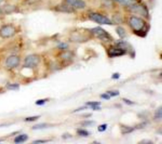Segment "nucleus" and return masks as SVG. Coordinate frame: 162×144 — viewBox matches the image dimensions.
<instances>
[{
    "label": "nucleus",
    "instance_id": "20e7f679",
    "mask_svg": "<svg viewBox=\"0 0 162 144\" xmlns=\"http://www.w3.org/2000/svg\"><path fill=\"white\" fill-rule=\"evenodd\" d=\"M89 18L92 21L102 25H112L113 22L106 16L98 13H91L89 15Z\"/></svg>",
    "mask_w": 162,
    "mask_h": 144
},
{
    "label": "nucleus",
    "instance_id": "f8f14e48",
    "mask_svg": "<svg viewBox=\"0 0 162 144\" xmlns=\"http://www.w3.org/2000/svg\"><path fill=\"white\" fill-rule=\"evenodd\" d=\"M120 4L126 7H131L137 3V0H116Z\"/></svg>",
    "mask_w": 162,
    "mask_h": 144
},
{
    "label": "nucleus",
    "instance_id": "cd10ccee",
    "mask_svg": "<svg viewBox=\"0 0 162 144\" xmlns=\"http://www.w3.org/2000/svg\"><path fill=\"white\" fill-rule=\"evenodd\" d=\"M123 101L126 103V104L127 105H129V106H132V105H134L135 104V102L129 100V99H127V98H124L123 99Z\"/></svg>",
    "mask_w": 162,
    "mask_h": 144
},
{
    "label": "nucleus",
    "instance_id": "2eb2a0df",
    "mask_svg": "<svg viewBox=\"0 0 162 144\" xmlns=\"http://www.w3.org/2000/svg\"><path fill=\"white\" fill-rule=\"evenodd\" d=\"M2 10L3 13H5L8 14V13H10L15 12L16 10V7L13 5H4L3 7V8H2Z\"/></svg>",
    "mask_w": 162,
    "mask_h": 144
},
{
    "label": "nucleus",
    "instance_id": "ddd939ff",
    "mask_svg": "<svg viewBox=\"0 0 162 144\" xmlns=\"http://www.w3.org/2000/svg\"><path fill=\"white\" fill-rule=\"evenodd\" d=\"M28 135H26V134H22V135H19L18 136H17L15 139H14V142L16 143H21L23 142H25L26 141H27L28 140Z\"/></svg>",
    "mask_w": 162,
    "mask_h": 144
},
{
    "label": "nucleus",
    "instance_id": "f257e3e1",
    "mask_svg": "<svg viewBox=\"0 0 162 144\" xmlns=\"http://www.w3.org/2000/svg\"><path fill=\"white\" fill-rule=\"evenodd\" d=\"M129 24L133 29L134 33L141 37L146 35V23L143 19L136 16H132L129 19Z\"/></svg>",
    "mask_w": 162,
    "mask_h": 144
},
{
    "label": "nucleus",
    "instance_id": "5701e85b",
    "mask_svg": "<svg viewBox=\"0 0 162 144\" xmlns=\"http://www.w3.org/2000/svg\"><path fill=\"white\" fill-rule=\"evenodd\" d=\"M20 88L18 84H9L7 85V88L11 90H17Z\"/></svg>",
    "mask_w": 162,
    "mask_h": 144
},
{
    "label": "nucleus",
    "instance_id": "b1692460",
    "mask_svg": "<svg viewBox=\"0 0 162 144\" xmlns=\"http://www.w3.org/2000/svg\"><path fill=\"white\" fill-rule=\"evenodd\" d=\"M110 97H117L118 96L120 95V92L117 90H115V91H108L107 92Z\"/></svg>",
    "mask_w": 162,
    "mask_h": 144
},
{
    "label": "nucleus",
    "instance_id": "1a4fd4ad",
    "mask_svg": "<svg viewBox=\"0 0 162 144\" xmlns=\"http://www.w3.org/2000/svg\"><path fill=\"white\" fill-rule=\"evenodd\" d=\"M20 59L17 55H10L9 56L5 62L6 66L11 69L17 67L20 64Z\"/></svg>",
    "mask_w": 162,
    "mask_h": 144
},
{
    "label": "nucleus",
    "instance_id": "473e14b6",
    "mask_svg": "<svg viewBox=\"0 0 162 144\" xmlns=\"http://www.w3.org/2000/svg\"><path fill=\"white\" fill-rule=\"evenodd\" d=\"M147 142H144L143 140L140 143H153V142L151 141V140H146Z\"/></svg>",
    "mask_w": 162,
    "mask_h": 144
},
{
    "label": "nucleus",
    "instance_id": "7c9ffc66",
    "mask_svg": "<svg viewBox=\"0 0 162 144\" xmlns=\"http://www.w3.org/2000/svg\"><path fill=\"white\" fill-rule=\"evenodd\" d=\"M48 140H34L32 143H45L48 142Z\"/></svg>",
    "mask_w": 162,
    "mask_h": 144
},
{
    "label": "nucleus",
    "instance_id": "412c9836",
    "mask_svg": "<svg viewBox=\"0 0 162 144\" xmlns=\"http://www.w3.org/2000/svg\"><path fill=\"white\" fill-rule=\"evenodd\" d=\"M95 122L94 121H84L81 123L83 127H91L95 125Z\"/></svg>",
    "mask_w": 162,
    "mask_h": 144
},
{
    "label": "nucleus",
    "instance_id": "f03ea898",
    "mask_svg": "<svg viewBox=\"0 0 162 144\" xmlns=\"http://www.w3.org/2000/svg\"><path fill=\"white\" fill-rule=\"evenodd\" d=\"M91 33L96 36L100 40H102L105 42H110L113 41V37L110 34L101 27H96L91 30Z\"/></svg>",
    "mask_w": 162,
    "mask_h": 144
},
{
    "label": "nucleus",
    "instance_id": "a878e982",
    "mask_svg": "<svg viewBox=\"0 0 162 144\" xmlns=\"http://www.w3.org/2000/svg\"><path fill=\"white\" fill-rule=\"evenodd\" d=\"M69 47L68 45L65 43H60V44L58 45V48L61 49V50H66Z\"/></svg>",
    "mask_w": 162,
    "mask_h": 144
},
{
    "label": "nucleus",
    "instance_id": "9d476101",
    "mask_svg": "<svg viewBox=\"0 0 162 144\" xmlns=\"http://www.w3.org/2000/svg\"><path fill=\"white\" fill-rule=\"evenodd\" d=\"M67 5L75 9H84L86 4L84 0H65Z\"/></svg>",
    "mask_w": 162,
    "mask_h": 144
},
{
    "label": "nucleus",
    "instance_id": "a211bd4d",
    "mask_svg": "<svg viewBox=\"0 0 162 144\" xmlns=\"http://www.w3.org/2000/svg\"><path fill=\"white\" fill-rule=\"evenodd\" d=\"M49 126L50 125L47 124V123H39V124H37L32 127V130H42L49 127Z\"/></svg>",
    "mask_w": 162,
    "mask_h": 144
},
{
    "label": "nucleus",
    "instance_id": "4be33fe9",
    "mask_svg": "<svg viewBox=\"0 0 162 144\" xmlns=\"http://www.w3.org/2000/svg\"><path fill=\"white\" fill-rule=\"evenodd\" d=\"M40 117V116H31V117H26L25 119V121L27 122H33V121H36L37 119H39Z\"/></svg>",
    "mask_w": 162,
    "mask_h": 144
},
{
    "label": "nucleus",
    "instance_id": "0eeeda50",
    "mask_svg": "<svg viewBox=\"0 0 162 144\" xmlns=\"http://www.w3.org/2000/svg\"><path fill=\"white\" fill-rule=\"evenodd\" d=\"M129 10L133 13L139 14L140 15L143 16L145 17H148L149 13H148V11L147 10V8L143 6V5H137V3L129 7Z\"/></svg>",
    "mask_w": 162,
    "mask_h": 144
},
{
    "label": "nucleus",
    "instance_id": "72a5a7b5",
    "mask_svg": "<svg viewBox=\"0 0 162 144\" xmlns=\"http://www.w3.org/2000/svg\"><path fill=\"white\" fill-rule=\"evenodd\" d=\"M5 2V0H0V5L2 4Z\"/></svg>",
    "mask_w": 162,
    "mask_h": 144
},
{
    "label": "nucleus",
    "instance_id": "6e6552de",
    "mask_svg": "<svg viewBox=\"0 0 162 144\" xmlns=\"http://www.w3.org/2000/svg\"><path fill=\"white\" fill-rule=\"evenodd\" d=\"M127 53V51L122 48L119 47H111L108 50V55L110 57H117L124 55Z\"/></svg>",
    "mask_w": 162,
    "mask_h": 144
},
{
    "label": "nucleus",
    "instance_id": "c85d7f7f",
    "mask_svg": "<svg viewBox=\"0 0 162 144\" xmlns=\"http://www.w3.org/2000/svg\"><path fill=\"white\" fill-rule=\"evenodd\" d=\"M100 97H101V98L105 99V100H110V98H111V97H110V96L107 93H103V94H101V96H100Z\"/></svg>",
    "mask_w": 162,
    "mask_h": 144
},
{
    "label": "nucleus",
    "instance_id": "f704fd0d",
    "mask_svg": "<svg viewBox=\"0 0 162 144\" xmlns=\"http://www.w3.org/2000/svg\"><path fill=\"white\" fill-rule=\"evenodd\" d=\"M2 13H3L2 10V8H0V15H1V14H2Z\"/></svg>",
    "mask_w": 162,
    "mask_h": 144
},
{
    "label": "nucleus",
    "instance_id": "dca6fc26",
    "mask_svg": "<svg viewBox=\"0 0 162 144\" xmlns=\"http://www.w3.org/2000/svg\"><path fill=\"white\" fill-rule=\"evenodd\" d=\"M120 129H121V132L122 134H128L132 132L134 130V128L126 126V125H121Z\"/></svg>",
    "mask_w": 162,
    "mask_h": 144
},
{
    "label": "nucleus",
    "instance_id": "f3484780",
    "mask_svg": "<svg viewBox=\"0 0 162 144\" xmlns=\"http://www.w3.org/2000/svg\"><path fill=\"white\" fill-rule=\"evenodd\" d=\"M116 32L121 39H124V37H126L127 34H126V30L122 27H120V26L118 27L116 29Z\"/></svg>",
    "mask_w": 162,
    "mask_h": 144
},
{
    "label": "nucleus",
    "instance_id": "423d86ee",
    "mask_svg": "<svg viewBox=\"0 0 162 144\" xmlns=\"http://www.w3.org/2000/svg\"><path fill=\"white\" fill-rule=\"evenodd\" d=\"M89 39V34H86L84 31H75L70 36V40L74 42H85Z\"/></svg>",
    "mask_w": 162,
    "mask_h": 144
},
{
    "label": "nucleus",
    "instance_id": "4468645a",
    "mask_svg": "<svg viewBox=\"0 0 162 144\" xmlns=\"http://www.w3.org/2000/svg\"><path fill=\"white\" fill-rule=\"evenodd\" d=\"M57 10L58 11H60V12H74V8H72L71 7L69 6L68 5H61V6H59L57 9Z\"/></svg>",
    "mask_w": 162,
    "mask_h": 144
},
{
    "label": "nucleus",
    "instance_id": "7ed1b4c3",
    "mask_svg": "<svg viewBox=\"0 0 162 144\" xmlns=\"http://www.w3.org/2000/svg\"><path fill=\"white\" fill-rule=\"evenodd\" d=\"M17 32V29L13 24H4L0 27V37L3 39H8L14 36Z\"/></svg>",
    "mask_w": 162,
    "mask_h": 144
},
{
    "label": "nucleus",
    "instance_id": "6ab92c4d",
    "mask_svg": "<svg viewBox=\"0 0 162 144\" xmlns=\"http://www.w3.org/2000/svg\"><path fill=\"white\" fill-rule=\"evenodd\" d=\"M162 117V108L161 106L159 107L155 112V119L157 120H161Z\"/></svg>",
    "mask_w": 162,
    "mask_h": 144
},
{
    "label": "nucleus",
    "instance_id": "9b49d317",
    "mask_svg": "<svg viewBox=\"0 0 162 144\" xmlns=\"http://www.w3.org/2000/svg\"><path fill=\"white\" fill-rule=\"evenodd\" d=\"M86 105L89 108H91L94 111L101 110V107H100L101 102H88L86 103Z\"/></svg>",
    "mask_w": 162,
    "mask_h": 144
},
{
    "label": "nucleus",
    "instance_id": "393cba45",
    "mask_svg": "<svg viewBox=\"0 0 162 144\" xmlns=\"http://www.w3.org/2000/svg\"><path fill=\"white\" fill-rule=\"evenodd\" d=\"M107 129V124L101 125L98 127V130L99 132H104L105 131H106Z\"/></svg>",
    "mask_w": 162,
    "mask_h": 144
},
{
    "label": "nucleus",
    "instance_id": "c756f323",
    "mask_svg": "<svg viewBox=\"0 0 162 144\" xmlns=\"http://www.w3.org/2000/svg\"><path fill=\"white\" fill-rule=\"evenodd\" d=\"M62 56H64L63 57L64 58V59H68V58H69L71 57V56H72V53H71L70 52H67L63 53Z\"/></svg>",
    "mask_w": 162,
    "mask_h": 144
},
{
    "label": "nucleus",
    "instance_id": "bb28decb",
    "mask_svg": "<svg viewBox=\"0 0 162 144\" xmlns=\"http://www.w3.org/2000/svg\"><path fill=\"white\" fill-rule=\"evenodd\" d=\"M46 99H40L36 102V104L37 106H43L47 102Z\"/></svg>",
    "mask_w": 162,
    "mask_h": 144
},
{
    "label": "nucleus",
    "instance_id": "39448f33",
    "mask_svg": "<svg viewBox=\"0 0 162 144\" xmlns=\"http://www.w3.org/2000/svg\"><path fill=\"white\" fill-rule=\"evenodd\" d=\"M40 62V58L37 55H28L24 60V65L27 68H34Z\"/></svg>",
    "mask_w": 162,
    "mask_h": 144
},
{
    "label": "nucleus",
    "instance_id": "aec40b11",
    "mask_svg": "<svg viewBox=\"0 0 162 144\" xmlns=\"http://www.w3.org/2000/svg\"><path fill=\"white\" fill-rule=\"evenodd\" d=\"M77 134L79 136L84 137H88L90 135V133L88 132V131H87L86 130H82V129H79L77 130Z\"/></svg>",
    "mask_w": 162,
    "mask_h": 144
},
{
    "label": "nucleus",
    "instance_id": "2f4dec72",
    "mask_svg": "<svg viewBox=\"0 0 162 144\" xmlns=\"http://www.w3.org/2000/svg\"><path fill=\"white\" fill-rule=\"evenodd\" d=\"M120 74L118 73V72H115L114 73L112 76V78L113 79H118L120 78Z\"/></svg>",
    "mask_w": 162,
    "mask_h": 144
}]
</instances>
